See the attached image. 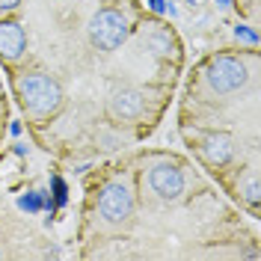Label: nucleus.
Here are the masks:
<instances>
[{
    "label": "nucleus",
    "mask_w": 261,
    "mask_h": 261,
    "mask_svg": "<svg viewBox=\"0 0 261 261\" xmlns=\"http://www.w3.org/2000/svg\"><path fill=\"white\" fill-rule=\"evenodd\" d=\"M146 45L154 54H169V48H172V39H169V33H161V30H154V33H148L146 36Z\"/></svg>",
    "instance_id": "nucleus-9"
},
{
    "label": "nucleus",
    "mask_w": 261,
    "mask_h": 261,
    "mask_svg": "<svg viewBox=\"0 0 261 261\" xmlns=\"http://www.w3.org/2000/svg\"><path fill=\"white\" fill-rule=\"evenodd\" d=\"M89 39L98 50H116L128 39V18L119 9H98L89 21Z\"/></svg>",
    "instance_id": "nucleus-2"
},
{
    "label": "nucleus",
    "mask_w": 261,
    "mask_h": 261,
    "mask_svg": "<svg viewBox=\"0 0 261 261\" xmlns=\"http://www.w3.org/2000/svg\"><path fill=\"white\" fill-rule=\"evenodd\" d=\"M110 107H113L116 116H122V119H134V116L143 113V92H137V89H122V92H116L113 95Z\"/></svg>",
    "instance_id": "nucleus-8"
},
{
    "label": "nucleus",
    "mask_w": 261,
    "mask_h": 261,
    "mask_svg": "<svg viewBox=\"0 0 261 261\" xmlns=\"http://www.w3.org/2000/svg\"><path fill=\"white\" fill-rule=\"evenodd\" d=\"M208 83L214 92H238L246 83V68L244 63H238L234 57H214L208 63Z\"/></svg>",
    "instance_id": "nucleus-4"
},
{
    "label": "nucleus",
    "mask_w": 261,
    "mask_h": 261,
    "mask_svg": "<svg viewBox=\"0 0 261 261\" xmlns=\"http://www.w3.org/2000/svg\"><path fill=\"white\" fill-rule=\"evenodd\" d=\"M220 6H228V0H220Z\"/></svg>",
    "instance_id": "nucleus-16"
},
{
    "label": "nucleus",
    "mask_w": 261,
    "mask_h": 261,
    "mask_svg": "<svg viewBox=\"0 0 261 261\" xmlns=\"http://www.w3.org/2000/svg\"><path fill=\"white\" fill-rule=\"evenodd\" d=\"M234 154V146H231V137L228 134H211L205 140V161L214 163V166H226Z\"/></svg>",
    "instance_id": "nucleus-7"
},
{
    "label": "nucleus",
    "mask_w": 261,
    "mask_h": 261,
    "mask_svg": "<svg viewBox=\"0 0 261 261\" xmlns=\"http://www.w3.org/2000/svg\"><path fill=\"white\" fill-rule=\"evenodd\" d=\"M15 92H18V98H21V104L36 116L54 113V110L63 104V89H60V83L54 81L50 74H42V71L21 74L15 81Z\"/></svg>",
    "instance_id": "nucleus-1"
},
{
    "label": "nucleus",
    "mask_w": 261,
    "mask_h": 261,
    "mask_svg": "<svg viewBox=\"0 0 261 261\" xmlns=\"http://www.w3.org/2000/svg\"><path fill=\"white\" fill-rule=\"evenodd\" d=\"M21 6V0H0V9L3 12H9V9H18Z\"/></svg>",
    "instance_id": "nucleus-13"
},
{
    "label": "nucleus",
    "mask_w": 261,
    "mask_h": 261,
    "mask_svg": "<svg viewBox=\"0 0 261 261\" xmlns=\"http://www.w3.org/2000/svg\"><path fill=\"white\" fill-rule=\"evenodd\" d=\"M234 39L244 42V45H255V42H258V36L252 30H246V27H234Z\"/></svg>",
    "instance_id": "nucleus-10"
},
{
    "label": "nucleus",
    "mask_w": 261,
    "mask_h": 261,
    "mask_svg": "<svg viewBox=\"0 0 261 261\" xmlns=\"http://www.w3.org/2000/svg\"><path fill=\"white\" fill-rule=\"evenodd\" d=\"M184 3H187V6H190V9H199V6H205V3H208V0H184Z\"/></svg>",
    "instance_id": "nucleus-14"
},
{
    "label": "nucleus",
    "mask_w": 261,
    "mask_h": 261,
    "mask_svg": "<svg viewBox=\"0 0 261 261\" xmlns=\"http://www.w3.org/2000/svg\"><path fill=\"white\" fill-rule=\"evenodd\" d=\"M27 48V33L18 21H0V57L18 60Z\"/></svg>",
    "instance_id": "nucleus-6"
},
{
    "label": "nucleus",
    "mask_w": 261,
    "mask_h": 261,
    "mask_svg": "<svg viewBox=\"0 0 261 261\" xmlns=\"http://www.w3.org/2000/svg\"><path fill=\"white\" fill-rule=\"evenodd\" d=\"M98 214L107 223H125L134 214V196L122 181H110L101 193H98Z\"/></svg>",
    "instance_id": "nucleus-3"
},
{
    "label": "nucleus",
    "mask_w": 261,
    "mask_h": 261,
    "mask_svg": "<svg viewBox=\"0 0 261 261\" xmlns=\"http://www.w3.org/2000/svg\"><path fill=\"white\" fill-rule=\"evenodd\" d=\"M151 9H154V12H163L166 6H163V0H151Z\"/></svg>",
    "instance_id": "nucleus-15"
},
{
    "label": "nucleus",
    "mask_w": 261,
    "mask_h": 261,
    "mask_svg": "<svg viewBox=\"0 0 261 261\" xmlns=\"http://www.w3.org/2000/svg\"><path fill=\"white\" fill-rule=\"evenodd\" d=\"M244 196L249 199V202H252V205H258V181H255V178H249V181H246Z\"/></svg>",
    "instance_id": "nucleus-11"
},
{
    "label": "nucleus",
    "mask_w": 261,
    "mask_h": 261,
    "mask_svg": "<svg viewBox=\"0 0 261 261\" xmlns=\"http://www.w3.org/2000/svg\"><path fill=\"white\" fill-rule=\"evenodd\" d=\"M148 187L161 199L172 202V199H178L184 193V175H181L178 166H172V163H158L148 172Z\"/></svg>",
    "instance_id": "nucleus-5"
},
{
    "label": "nucleus",
    "mask_w": 261,
    "mask_h": 261,
    "mask_svg": "<svg viewBox=\"0 0 261 261\" xmlns=\"http://www.w3.org/2000/svg\"><path fill=\"white\" fill-rule=\"evenodd\" d=\"M42 205V199L39 196H27V199H21V208H30V211H36Z\"/></svg>",
    "instance_id": "nucleus-12"
}]
</instances>
